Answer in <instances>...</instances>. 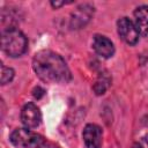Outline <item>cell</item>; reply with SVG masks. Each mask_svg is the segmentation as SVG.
<instances>
[{
	"instance_id": "6da1fadb",
	"label": "cell",
	"mask_w": 148,
	"mask_h": 148,
	"mask_svg": "<svg viewBox=\"0 0 148 148\" xmlns=\"http://www.w3.org/2000/svg\"><path fill=\"white\" fill-rule=\"evenodd\" d=\"M35 73L45 82L66 83L71 80V72L65 60L56 52L43 50L35 54L32 60Z\"/></svg>"
},
{
	"instance_id": "7a4b0ae2",
	"label": "cell",
	"mask_w": 148,
	"mask_h": 148,
	"mask_svg": "<svg viewBox=\"0 0 148 148\" xmlns=\"http://www.w3.org/2000/svg\"><path fill=\"white\" fill-rule=\"evenodd\" d=\"M1 46L5 53L10 57L22 56L28 46V40L24 34L15 28L6 29L1 36Z\"/></svg>"
},
{
	"instance_id": "3957f363",
	"label": "cell",
	"mask_w": 148,
	"mask_h": 148,
	"mask_svg": "<svg viewBox=\"0 0 148 148\" xmlns=\"http://www.w3.org/2000/svg\"><path fill=\"white\" fill-rule=\"evenodd\" d=\"M10 141L16 147H22V148L36 147L37 148L44 141V139L39 134L28 128H16L10 134Z\"/></svg>"
},
{
	"instance_id": "277c9868",
	"label": "cell",
	"mask_w": 148,
	"mask_h": 148,
	"mask_svg": "<svg viewBox=\"0 0 148 148\" xmlns=\"http://www.w3.org/2000/svg\"><path fill=\"white\" fill-rule=\"evenodd\" d=\"M117 29H118V34L121 37V39L130 44V45H134L138 43L139 40V31L134 24L133 21H131L128 17H121L118 23H117Z\"/></svg>"
},
{
	"instance_id": "5b68a950",
	"label": "cell",
	"mask_w": 148,
	"mask_h": 148,
	"mask_svg": "<svg viewBox=\"0 0 148 148\" xmlns=\"http://www.w3.org/2000/svg\"><path fill=\"white\" fill-rule=\"evenodd\" d=\"M21 120L27 128L37 127L42 120V114L38 106L34 103L25 104L21 111Z\"/></svg>"
},
{
	"instance_id": "8992f818",
	"label": "cell",
	"mask_w": 148,
	"mask_h": 148,
	"mask_svg": "<svg viewBox=\"0 0 148 148\" xmlns=\"http://www.w3.org/2000/svg\"><path fill=\"white\" fill-rule=\"evenodd\" d=\"M82 136L87 148H102L103 133L99 126L95 124H88L83 130Z\"/></svg>"
},
{
	"instance_id": "52a82bcc",
	"label": "cell",
	"mask_w": 148,
	"mask_h": 148,
	"mask_svg": "<svg viewBox=\"0 0 148 148\" xmlns=\"http://www.w3.org/2000/svg\"><path fill=\"white\" fill-rule=\"evenodd\" d=\"M92 47L97 54H99L103 58H110L114 53V46L113 43L105 36L96 35L92 40Z\"/></svg>"
},
{
	"instance_id": "ba28073f",
	"label": "cell",
	"mask_w": 148,
	"mask_h": 148,
	"mask_svg": "<svg viewBox=\"0 0 148 148\" xmlns=\"http://www.w3.org/2000/svg\"><path fill=\"white\" fill-rule=\"evenodd\" d=\"M134 24L141 36L148 35V6H140L135 9Z\"/></svg>"
},
{
	"instance_id": "9c48e42d",
	"label": "cell",
	"mask_w": 148,
	"mask_h": 148,
	"mask_svg": "<svg viewBox=\"0 0 148 148\" xmlns=\"http://www.w3.org/2000/svg\"><path fill=\"white\" fill-rule=\"evenodd\" d=\"M79 10L74 14V17H73V25L74 27H81L82 24H84L91 16V8L88 7V6H83V7H80L77 8Z\"/></svg>"
},
{
	"instance_id": "30bf717a",
	"label": "cell",
	"mask_w": 148,
	"mask_h": 148,
	"mask_svg": "<svg viewBox=\"0 0 148 148\" xmlns=\"http://www.w3.org/2000/svg\"><path fill=\"white\" fill-rule=\"evenodd\" d=\"M109 82H110V80L108 79V77H105V76H101L97 81H96V83H95V86H94V90L96 91V94H103L105 90H106V88H108V86H109Z\"/></svg>"
},
{
	"instance_id": "8fae6325",
	"label": "cell",
	"mask_w": 148,
	"mask_h": 148,
	"mask_svg": "<svg viewBox=\"0 0 148 148\" xmlns=\"http://www.w3.org/2000/svg\"><path fill=\"white\" fill-rule=\"evenodd\" d=\"M14 77V71L9 67H1V84H6L10 82Z\"/></svg>"
},
{
	"instance_id": "7c38bea8",
	"label": "cell",
	"mask_w": 148,
	"mask_h": 148,
	"mask_svg": "<svg viewBox=\"0 0 148 148\" xmlns=\"http://www.w3.org/2000/svg\"><path fill=\"white\" fill-rule=\"evenodd\" d=\"M132 148H148V135L142 136L139 141H136Z\"/></svg>"
},
{
	"instance_id": "4fadbf2b",
	"label": "cell",
	"mask_w": 148,
	"mask_h": 148,
	"mask_svg": "<svg viewBox=\"0 0 148 148\" xmlns=\"http://www.w3.org/2000/svg\"><path fill=\"white\" fill-rule=\"evenodd\" d=\"M37 148H59L58 146H56L54 143H52V142H47V141H43Z\"/></svg>"
}]
</instances>
